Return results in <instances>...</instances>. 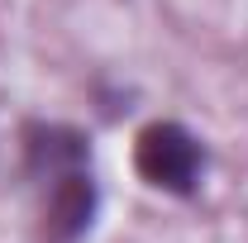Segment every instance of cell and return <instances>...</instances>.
<instances>
[{
	"mask_svg": "<svg viewBox=\"0 0 248 243\" xmlns=\"http://www.w3.org/2000/svg\"><path fill=\"white\" fill-rule=\"evenodd\" d=\"M134 172L153 191L191 196L205 177V143L177 120H153L134 138Z\"/></svg>",
	"mask_w": 248,
	"mask_h": 243,
	"instance_id": "cell-1",
	"label": "cell"
},
{
	"mask_svg": "<svg viewBox=\"0 0 248 243\" xmlns=\"http://www.w3.org/2000/svg\"><path fill=\"white\" fill-rule=\"evenodd\" d=\"M19 148H24V172L38 186H48L53 177H67L77 167H91V138L77 124L29 120L19 129Z\"/></svg>",
	"mask_w": 248,
	"mask_h": 243,
	"instance_id": "cell-2",
	"label": "cell"
},
{
	"mask_svg": "<svg viewBox=\"0 0 248 243\" xmlns=\"http://www.w3.org/2000/svg\"><path fill=\"white\" fill-rule=\"evenodd\" d=\"M100 191H95L91 167H77L67 177H53L43 186V239L48 243H77L95 219Z\"/></svg>",
	"mask_w": 248,
	"mask_h": 243,
	"instance_id": "cell-3",
	"label": "cell"
}]
</instances>
